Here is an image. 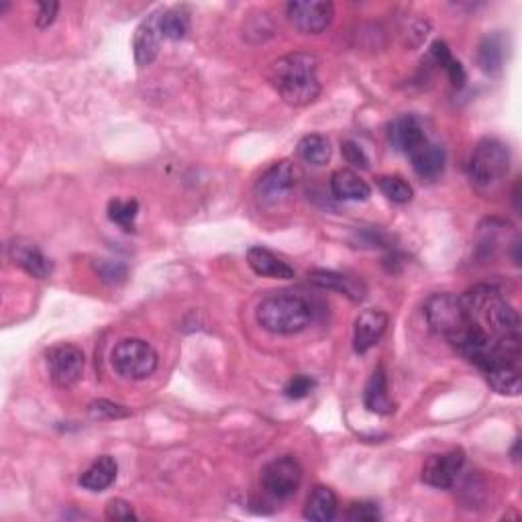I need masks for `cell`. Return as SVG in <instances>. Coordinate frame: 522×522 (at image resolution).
Here are the masks:
<instances>
[{
    "label": "cell",
    "mask_w": 522,
    "mask_h": 522,
    "mask_svg": "<svg viewBox=\"0 0 522 522\" xmlns=\"http://www.w3.org/2000/svg\"><path fill=\"white\" fill-rule=\"evenodd\" d=\"M468 323L498 349L520 355V316L496 285L478 284L459 296Z\"/></svg>",
    "instance_id": "cell-1"
},
{
    "label": "cell",
    "mask_w": 522,
    "mask_h": 522,
    "mask_svg": "<svg viewBox=\"0 0 522 522\" xmlns=\"http://www.w3.org/2000/svg\"><path fill=\"white\" fill-rule=\"evenodd\" d=\"M269 80L284 102L290 106H308L321 96L318 60L313 53H288L276 60Z\"/></svg>",
    "instance_id": "cell-2"
},
{
    "label": "cell",
    "mask_w": 522,
    "mask_h": 522,
    "mask_svg": "<svg viewBox=\"0 0 522 522\" xmlns=\"http://www.w3.org/2000/svg\"><path fill=\"white\" fill-rule=\"evenodd\" d=\"M256 318L261 329L267 333L296 334L313 321V306L300 294L274 292L259 302Z\"/></svg>",
    "instance_id": "cell-3"
},
{
    "label": "cell",
    "mask_w": 522,
    "mask_h": 522,
    "mask_svg": "<svg viewBox=\"0 0 522 522\" xmlns=\"http://www.w3.org/2000/svg\"><path fill=\"white\" fill-rule=\"evenodd\" d=\"M510 151L500 139H481L471 151L468 174L469 182L481 194H492L508 176Z\"/></svg>",
    "instance_id": "cell-4"
},
{
    "label": "cell",
    "mask_w": 522,
    "mask_h": 522,
    "mask_svg": "<svg viewBox=\"0 0 522 522\" xmlns=\"http://www.w3.org/2000/svg\"><path fill=\"white\" fill-rule=\"evenodd\" d=\"M112 370L117 372L122 380L139 382L150 378L158 370L160 357L150 343L143 339H122L112 349L111 355Z\"/></svg>",
    "instance_id": "cell-5"
},
{
    "label": "cell",
    "mask_w": 522,
    "mask_h": 522,
    "mask_svg": "<svg viewBox=\"0 0 522 522\" xmlns=\"http://www.w3.org/2000/svg\"><path fill=\"white\" fill-rule=\"evenodd\" d=\"M424 318H427L430 329L443 334L449 343L468 326V316L463 313L459 296H453V294L447 292L432 294L424 302Z\"/></svg>",
    "instance_id": "cell-6"
},
{
    "label": "cell",
    "mask_w": 522,
    "mask_h": 522,
    "mask_svg": "<svg viewBox=\"0 0 522 522\" xmlns=\"http://www.w3.org/2000/svg\"><path fill=\"white\" fill-rule=\"evenodd\" d=\"M302 465L294 457H277L261 469V488L274 500H288L302 484Z\"/></svg>",
    "instance_id": "cell-7"
},
{
    "label": "cell",
    "mask_w": 522,
    "mask_h": 522,
    "mask_svg": "<svg viewBox=\"0 0 522 522\" xmlns=\"http://www.w3.org/2000/svg\"><path fill=\"white\" fill-rule=\"evenodd\" d=\"M288 19L304 35H318L329 29L334 16V6L326 0H294L285 6Z\"/></svg>",
    "instance_id": "cell-8"
},
{
    "label": "cell",
    "mask_w": 522,
    "mask_h": 522,
    "mask_svg": "<svg viewBox=\"0 0 522 522\" xmlns=\"http://www.w3.org/2000/svg\"><path fill=\"white\" fill-rule=\"evenodd\" d=\"M49 375L57 388H73L84 373V353L76 345H57L47 353Z\"/></svg>",
    "instance_id": "cell-9"
},
{
    "label": "cell",
    "mask_w": 522,
    "mask_h": 522,
    "mask_svg": "<svg viewBox=\"0 0 522 522\" xmlns=\"http://www.w3.org/2000/svg\"><path fill=\"white\" fill-rule=\"evenodd\" d=\"M465 463V453L461 449H453V451L432 455L427 459L422 468V481L432 488L449 489L459 478Z\"/></svg>",
    "instance_id": "cell-10"
},
{
    "label": "cell",
    "mask_w": 522,
    "mask_h": 522,
    "mask_svg": "<svg viewBox=\"0 0 522 522\" xmlns=\"http://www.w3.org/2000/svg\"><path fill=\"white\" fill-rule=\"evenodd\" d=\"M296 184V169L290 161H277L257 179L256 196L266 204H274L288 194Z\"/></svg>",
    "instance_id": "cell-11"
},
{
    "label": "cell",
    "mask_w": 522,
    "mask_h": 522,
    "mask_svg": "<svg viewBox=\"0 0 522 522\" xmlns=\"http://www.w3.org/2000/svg\"><path fill=\"white\" fill-rule=\"evenodd\" d=\"M8 257L14 266H19L24 274H29L35 280H45L52 276L53 264L49 257L41 251L35 243L29 239H13L8 245Z\"/></svg>",
    "instance_id": "cell-12"
},
{
    "label": "cell",
    "mask_w": 522,
    "mask_h": 522,
    "mask_svg": "<svg viewBox=\"0 0 522 522\" xmlns=\"http://www.w3.org/2000/svg\"><path fill=\"white\" fill-rule=\"evenodd\" d=\"M390 324L388 313L378 308H367L363 313H359L355 318V329H353V349L355 353L363 355L375 347L383 337Z\"/></svg>",
    "instance_id": "cell-13"
},
{
    "label": "cell",
    "mask_w": 522,
    "mask_h": 522,
    "mask_svg": "<svg viewBox=\"0 0 522 522\" xmlns=\"http://www.w3.org/2000/svg\"><path fill=\"white\" fill-rule=\"evenodd\" d=\"M160 16H161V11L151 13L135 31L133 52H135V62L139 68L150 65L160 53V45L163 39L161 27H160Z\"/></svg>",
    "instance_id": "cell-14"
},
{
    "label": "cell",
    "mask_w": 522,
    "mask_h": 522,
    "mask_svg": "<svg viewBox=\"0 0 522 522\" xmlns=\"http://www.w3.org/2000/svg\"><path fill=\"white\" fill-rule=\"evenodd\" d=\"M408 158L412 161L416 176H420L422 179H430L432 182V179H437L445 171V150L437 143H430L429 139L416 147L414 151L408 153Z\"/></svg>",
    "instance_id": "cell-15"
},
{
    "label": "cell",
    "mask_w": 522,
    "mask_h": 522,
    "mask_svg": "<svg viewBox=\"0 0 522 522\" xmlns=\"http://www.w3.org/2000/svg\"><path fill=\"white\" fill-rule=\"evenodd\" d=\"M308 280L316 284L318 288L339 292L353 302H362L367 292L362 280H355V277H349L339 272H326V269H314L313 274H308Z\"/></svg>",
    "instance_id": "cell-16"
},
{
    "label": "cell",
    "mask_w": 522,
    "mask_h": 522,
    "mask_svg": "<svg viewBox=\"0 0 522 522\" xmlns=\"http://www.w3.org/2000/svg\"><path fill=\"white\" fill-rule=\"evenodd\" d=\"M331 192L337 200L363 202L372 196V188L353 169H337L331 176Z\"/></svg>",
    "instance_id": "cell-17"
},
{
    "label": "cell",
    "mask_w": 522,
    "mask_h": 522,
    "mask_svg": "<svg viewBox=\"0 0 522 522\" xmlns=\"http://www.w3.org/2000/svg\"><path fill=\"white\" fill-rule=\"evenodd\" d=\"M247 264L261 277H276V280H292L294 277V267L266 247H251L247 251Z\"/></svg>",
    "instance_id": "cell-18"
},
{
    "label": "cell",
    "mask_w": 522,
    "mask_h": 522,
    "mask_svg": "<svg viewBox=\"0 0 522 522\" xmlns=\"http://www.w3.org/2000/svg\"><path fill=\"white\" fill-rule=\"evenodd\" d=\"M119 465L111 455H101L88 465V469L80 476V486L88 492H104L117 479Z\"/></svg>",
    "instance_id": "cell-19"
},
{
    "label": "cell",
    "mask_w": 522,
    "mask_h": 522,
    "mask_svg": "<svg viewBox=\"0 0 522 522\" xmlns=\"http://www.w3.org/2000/svg\"><path fill=\"white\" fill-rule=\"evenodd\" d=\"M390 143L394 150L402 151V153H411L419 147L422 141H427V135L420 127V122L414 117H400L390 125L388 130Z\"/></svg>",
    "instance_id": "cell-20"
},
{
    "label": "cell",
    "mask_w": 522,
    "mask_h": 522,
    "mask_svg": "<svg viewBox=\"0 0 522 522\" xmlns=\"http://www.w3.org/2000/svg\"><path fill=\"white\" fill-rule=\"evenodd\" d=\"M363 402L367 411L375 414L388 416L394 412V402H392V398L388 394V378L383 367H378V370L372 373V378L367 382L363 392Z\"/></svg>",
    "instance_id": "cell-21"
},
{
    "label": "cell",
    "mask_w": 522,
    "mask_h": 522,
    "mask_svg": "<svg viewBox=\"0 0 522 522\" xmlns=\"http://www.w3.org/2000/svg\"><path fill=\"white\" fill-rule=\"evenodd\" d=\"M337 496L331 488L316 486L306 500L304 518L313 522H329L337 514Z\"/></svg>",
    "instance_id": "cell-22"
},
{
    "label": "cell",
    "mask_w": 522,
    "mask_h": 522,
    "mask_svg": "<svg viewBox=\"0 0 522 522\" xmlns=\"http://www.w3.org/2000/svg\"><path fill=\"white\" fill-rule=\"evenodd\" d=\"M488 383L494 392L502 396H518L520 394V365L506 363L498 365L494 370L486 372Z\"/></svg>",
    "instance_id": "cell-23"
},
{
    "label": "cell",
    "mask_w": 522,
    "mask_h": 522,
    "mask_svg": "<svg viewBox=\"0 0 522 522\" xmlns=\"http://www.w3.org/2000/svg\"><path fill=\"white\" fill-rule=\"evenodd\" d=\"M478 63L479 68L484 70L489 76H496V73L502 72L504 65V44L502 37L496 35H486L479 41V49H478Z\"/></svg>",
    "instance_id": "cell-24"
},
{
    "label": "cell",
    "mask_w": 522,
    "mask_h": 522,
    "mask_svg": "<svg viewBox=\"0 0 522 522\" xmlns=\"http://www.w3.org/2000/svg\"><path fill=\"white\" fill-rule=\"evenodd\" d=\"M298 155L310 166H324L331 160L329 139L318 133L304 135L298 143Z\"/></svg>",
    "instance_id": "cell-25"
},
{
    "label": "cell",
    "mask_w": 522,
    "mask_h": 522,
    "mask_svg": "<svg viewBox=\"0 0 522 522\" xmlns=\"http://www.w3.org/2000/svg\"><path fill=\"white\" fill-rule=\"evenodd\" d=\"M160 27L163 39L169 41H179L186 37L188 29H190V14L186 13V8H168V11H161L160 16Z\"/></svg>",
    "instance_id": "cell-26"
},
{
    "label": "cell",
    "mask_w": 522,
    "mask_h": 522,
    "mask_svg": "<svg viewBox=\"0 0 522 522\" xmlns=\"http://www.w3.org/2000/svg\"><path fill=\"white\" fill-rule=\"evenodd\" d=\"M430 55H432V60H435L440 68H443L447 72V76L449 80H451V84L457 86V88H461L465 84V70H463V65L459 60H455V57L451 55V49L447 47L445 41H435V44L430 45Z\"/></svg>",
    "instance_id": "cell-27"
},
{
    "label": "cell",
    "mask_w": 522,
    "mask_h": 522,
    "mask_svg": "<svg viewBox=\"0 0 522 522\" xmlns=\"http://www.w3.org/2000/svg\"><path fill=\"white\" fill-rule=\"evenodd\" d=\"M378 186H380L382 194L394 204L411 202L412 196H414L412 186L408 184L402 176H382V178H378Z\"/></svg>",
    "instance_id": "cell-28"
},
{
    "label": "cell",
    "mask_w": 522,
    "mask_h": 522,
    "mask_svg": "<svg viewBox=\"0 0 522 522\" xmlns=\"http://www.w3.org/2000/svg\"><path fill=\"white\" fill-rule=\"evenodd\" d=\"M139 215V204L137 200H112L109 204V218L112 223L130 231L135 225V218Z\"/></svg>",
    "instance_id": "cell-29"
},
{
    "label": "cell",
    "mask_w": 522,
    "mask_h": 522,
    "mask_svg": "<svg viewBox=\"0 0 522 522\" xmlns=\"http://www.w3.org/2000/svg\"><path fill=\"white\" fill-rule=\"evenodd\" d=\"M88 414L94 420H119L130 416V411L127 406L111 402V400H94V402L88 404Z\"/></svg>",
    "instance_id": "cell-30"
},
{
    "label": "cell",
    "mask_w": 522,
    "mask_h": 522,
    "mask_svg": "<svg viewBox=\"0 0 522 522\" xmlns=\"http://www.w3.org/2000/svg\"><path fill=\"white\" fill-rule=\"evenodd\" d=\"M314 388H316V382L310 378V375L298 373V375H292L288 383H285L284 394H285V398H290V400H302V398H306L308 394H313Z\"/></svg>",
    "instance_id": "cell-31"
},
{
    "label": "cell",
    "mask_w": 522,
    "mask_h": 522,
    "mask_svg": "<svg viewBox=\"0 0 522 522\" xmlns=\"http://www.w3.org/2000/svg\"><path fill=\"white\" fill-rule=\"evenodd\" d=\"M94 267H96V274L101 276V280L106 284H119L125 280V276H127V267L119 264V261L101 259Z\"/></svg>",
    "instance_id": "cell-32"
},
{
    "label": "cell",
    "mask_w": 522,
    "mask_h": 522,
    "mask_svg": "<svg viewBox=\"0 0 522 522\" xmlns=\"http://www.w3.org/2000/svg\"><path fill=\"white\" fill-rule=\"evenodd\" d=\"M380 508L378 504L373 502H357V504H351V508L347 512V518L353 520V522H373V520H380Z\"/></svg>",
    "instance_id": "cell-33"
},
{
    "label": "cell",
    "mask_w": 522,
    "mask_h": 522,
    "mask_svg": "<svg viewBox=\"0 0 522 522\" xmlns=\"http://www.w3.org/2000/svg\"><path fill=\"white\" fill-rule=\"evenodd\" d=\"M106 518L109 520H117V522H130V520H137V514L133 510V506H130L127 500H111L106 504Z\"/></svg>",
    "instance_id": "cell-34"
},
{
    "label": "cell",
    "mask_w": 522,
    "mask_h": 522,
    "mask_svg": "<svg viewBox=\"0 0 522 522\" xmlns=\"http://www.w3.org/2000/svg\"><path fill=\"white\" fill-rule=\"evenodd\" d=\"M341 151H343V155H345V160H347V163H351V166H355V168L370 166V158L365 155L363 147L357 145L355 141H343Z\"/></svg>",
    "instance_id": "cell-35"
},
{
    "label": "cell",
    "mask_w": 522,
    "mask_h": 522,
    "mask_svg": "<svg viewBox=\"0 0 522 522\" xmlns=\"http://www.w3.org/2000/svg\"><path fill=\"white\" fill-rule=\"evenodd\" d=\"M37 27L39 29H47L49 24L55 21V14H57V8L60 5L53 3V0H49V3H39L37 5Z\"/></svg>",
    "instance_id": "cell-36"
},
{
    "label": "cell",
    "mask_w": 522,
    "mask_h": 522,
    "mask_svg": "<svg viewBox=\"0 0 522 522\" xmlns=\"http://www.w3.org/2000/svg\"><path fill=\"white\" fill-rule=\"evenodd\" d=\"M512 455H514V461H518V440L514 443V449H512Z\"/></svg>",
    "instance_id": "cell-37"
}]
</instances>
